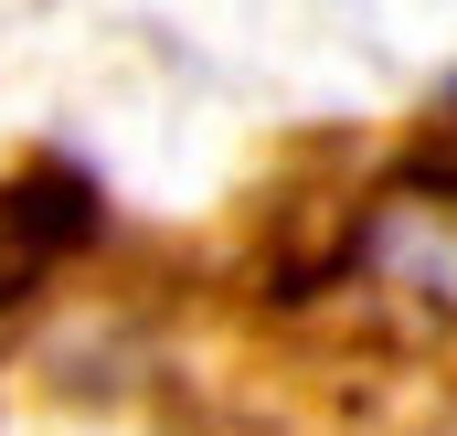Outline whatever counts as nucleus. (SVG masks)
<instances>
[{
  "label": "nucleus",
  "mask_w": 457,
  "mask_h": 436,
  "mask_svg": "<svg viewBox=\"0 0 457 436\" xmlns=\"http://www.w3.org/2000/svg\"><path fill=\"white\" fill-rule=\"evenodd\" d=\"M75 245H96V181L86 171H11L0 181V309L32 298Z\"/></svg>",
  "instance_id": "f03ea898"
},
{
  "label": "nucleus",
  "mask_w": 457,
  "mask_h": 436,
  "mask_svg": "<svg viewBox=\"0 0 457 436\" xmlns=\"http://www.w3.org/2000/svg\"><path fill=\"white\" fill-rule=\"evenodd\" d=\"M309 309H341L394 351H447L457 340V160H394L330 256L309 277H287Z\"/></svg>",
  "instance_id": "f257e3e1"
}]
</instances>
